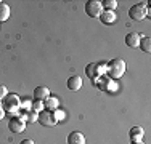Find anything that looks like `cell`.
I'll return each instance as SVG.
<instances>
[{"label": "cell", "mask_w": 151, "mask_h": 144, "mask_svg": "<svg viewBox=\"0 0 151 144\" xmlns=\"http://www.w3.org/2000/svg\"><path fill=\"white\" fill-rule=\"evenodd\" d=\"M24 127H26V122L21 120V118H12V120L8 122V130L13 133L24 131Z\"/></svg>", "instance_id": "obj_6"}, {"label": "cell", "mask_w": 151, "mask_h": 144, "mask_svg": "<svg viewBox=\"0 0 151 144\" xmlns=\"http://www.w3.org/2000/svg\"><path fill=\"white\" fill-rule=\"evenodd\" d=\"M50 96V90L47 86H37L34 90V98L37 101H42V99H47Z\"/></svg>", "instance_id": "obj_10"}, {"label": "cell", "mask_w": 151, "mask_h": 144, "mask_svg": "<svg viewBox=\"0 0 151 144\" xmlns=\"http://www.w3.org/2000/svg\"><path fill=\"white\" fill-rule=\"evenodd\" d=\"M100 18H101V21L105 24H111V23L116 21V16H114L113 11H105V13H103V16H100Z\"/></svg>", "instance_id": "obj_14"}, {"label": "cell", "mask_w": 151, "mask_h": 144, "mask_svg": "<svg viewBox=\"0 0 151 144\" xmlns=\"http://www.w3.org/2000/svg\"><path fill=\"white\" fill-rule=\"evenodd\" d=\"M2 106L5 107L6 110H13V109H16L18 106H19V98H18L16 95H6L5 98H3V103H2Z\"/></svg>", "instance_id": "obj_5"}, {"label": "cell", "mask_w": 151, "mask_h": 144, "mask_svg": "<svg viewBox=\"0 0 151 144\" xmlns=\"http://www.w3.org/2000/svg\"><path fill=\"white\" fill-rule=\"evenodd\" d=\"M21 144H34V141H32V139H23Z\"/></svg>", "instance_id": "obj_18"}, {"label": "cell", "mask_w": 151, "mask_h": 144, "mask_svg": "<svg viewBox=\"0 0 151 144\" xmlns=\"http://www.w3.org/2000/svg\"><path fill=\"white\" fill-rule=\"evenodd\" d=\"M2 118H3V106L0 104V120H2Z\"/></svg>", "instance_id": "obj_19"}, {"label": "cell", "mask_w": 151, "mask_h": 144, "mask_svg": "<svg viewBox=\"0 0 151 144\" xmlns=\"http://www.w3.org/2000/svg\"><path fill=\"white\" fill-rule=\"evenodd\" d=\"M81 86H82V78L79 75H73V77L68 78V88L71 91H77V90H81Z\"/></svg>", "instance_id": "obj_9"}, {"label": "cell", "mask_w": 151, "mask_h": 144, "mask_svg": "<svg viewBox=\"0 0 151 144\" xmlns=\"http://www.w3.org/2000/svg\"><path fill=\"white\" fill-rule=\"evenodd\" d=\"M68 144H85V138L81 131H71L68 136Z\"/></svg>", "instance_id": "obj_7"}, {"label": "cell", "mask_w": 151, "mask_h": 144, "mask_svg": "<svg viewBox=\"0 0 151 144\" xmlns=\"http://www.w3.org/2000/svg\"><path fill=\"white\" fill-rule=\"evenodd\" d=\"M138 46L145 53H150L151 51V38L150 37H142V38H140V45Z\"/></svg>", "instance_id": "obj_13"}, {"label": "cell", "mask_w": 151, "mask_h": 144, "mask_svg": "<svg viewBox=\"0 0 151 144\" xmlns=\"http://www.w3.org/2000/svg\"><path fill=\"white\" fill-rule=\"evenodd\" d=\"M103 8H108V11H111V10H114L117 6V2L116 0H105V2H101Z\"/></svg>", "instance_id": "obj_15"}, {"label": "cell", "mask_w": 151, "mask_h": 144, "mask_svg": "<svg viewBox=\"0 0 151 144\" xmlns=\"http://www.w3.org/2000/svg\"><path fill=\"white\" fill-rule=\"evenodd\" d=\"M132 144H143V141H134Z\"/></svg>", "instance_id": "obj_20"}, {"label": "cell", "mask_w": 151, "mask_h": 144, "mask_svg": "<svg viewBox=\"0 0 151 144\" xmlns=\"http://www.w3.org/2000/svg\"><path fill=\"white\" fill-rule=\"evenodd\" d=\"M8 18H10V6L6 3L0 2V23L6 21Z\"/></svg>", "instance_id": "obj_12"}, {"label": "cell", "mask_w": 151, "mask_h": 144, "mask_svg": "<svg viewBox=\"0 0 151 144\" xmlns=\"http://www.w3.org/2000/svg\"><path fill=\"white\" fill-rule=\"evenodd\" d=\"M140 34H137V32H129L127 35H125V43H127L129 46H132V48H137V46L140 45Z\"/></svg>", "instance_id": "obj_8"}, {"label": "cell", "mask_w": 151, "mask_h": 144, "mask_svg": "<svg viewBox=\"0 0 151 144\" xmlns=\"http://www.w3.org/2000/svg\"><path fill=\"white\" fill-rule=\"evenodd\" d=\"M129 16L134 21H142L143 18L148 16V8H146V2L143 3H137L130 10H129Z\"/></svg>", "instance_id": "obj_1"}, {"label": "cell", "mask_w": 151, "mask_h": 144, "mask_svg": "<svg viewBox=\"0 0 151 144\" xmlns=\"http://www.w3.org/2000/svg\"><path fill=\"white\" fill-rule=\"evenodd\" d=\"M108 71H109V75L113 78H119L122 74H124L125 71V63L119 58H116V59H113L109 63V67H108Z\"/></svg>", "instance_id": "obj_2"}, {"label": "cell", "mask_w": 151, "mask_h": 144, "mask_svg": "<svg viewBox=\"0 0 151 144\" xmlns=\"http://www.w3.org/2000/svg\"><path fill=\"white\" fill-rule=\"evenodd\" d=\"M37 120H39V123L44 125V127H53V125L56 123V118H55V115H53L52 110H42V112H39Z\"/></svg>", "instance_id": "obj_4"}, {"label": "cell", "mask_w": 151, "mask_h": 144, "mask_svg": "<svg viewBox=\"0 0 151 144\" xmlns=\"http://www.w3.org/2000/svg\"><path fill=\"white\" fill-rule=\"evenodd\" d=\"M143 128L142 127H134L130 130V133H129V138L132 139V143L134 141H142V138H143Z\"/></svg>", "instance_id": "obj_11"}, {"label": "cell", "mask_w": 151, "mask_h": 144, "mask_svg": "<svg viewBox=\"0 0 151 144\" xmlns=\"http://www.w3.org/2000/svg\"><path fill=\"white\" fill-rule=\"evenodd\" d=\"M6 96V88L3 85H0V99H3Z\"/></svg>", "instance_id": "obj_17"}, {"label": "cell", "mask_w": 151, "mask_h": 144, "mask_svg": "<svg viewBox=\"0 0 151 144\" xmlns=\"http://www.w3.org/2000/svg\"><path fill=\"white\" fill-rule=\"evenodd\" d=\"M85 13H87V16H90V18L101 16V13H103L101 2H98V0H88V2L85 3Z\"/></svg>", "instance_id": "obj_3"}, {"label": "cell", "mask_w": 151, "mask_h": 144, "mask_svg": "<svg viewBox=\"0 0 151 144\" xmlns=\"http://www.w3.org/2000/svg\"><path fill=\"white\" fill-rule=\"evenodd\" d=\"M56 104H58V101H56V99H50V98H47V103H45V107H47V110H50V109H55V107H56Z\"/></svg>", "instance_id": "obj_16"}]
</instances>
